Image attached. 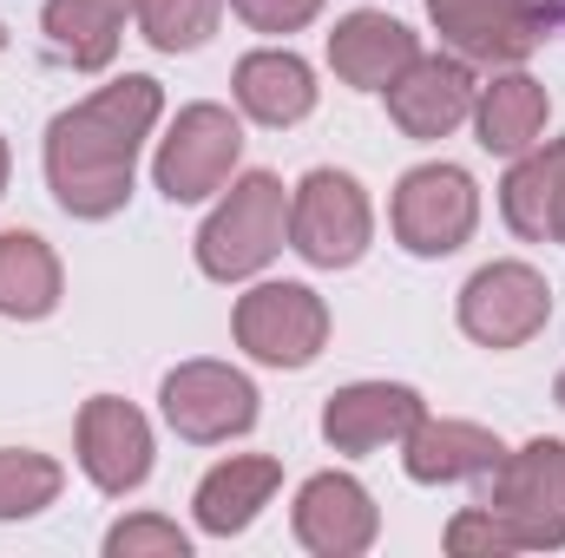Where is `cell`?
I'll return each instance as SVG.
<instances>
[{
  "instance_id": "6da1fadb",
  "label": "cell",
  "mask_w": 565,
  "mask_h": 558,
  "mask_svg": "<svg viewBox=\"0 0 565 558\" xmlns=\"http://www.w3.org/2000/svg\"><path fill=\"white\" fill-rule=\"evenodd\" d=\"M158 112H164V93L145 73H126V79L99 86L93 99L66 106L46 126V191H53V204L79 224L119 217L126 197H132V171H139V151L158 126Z\"/></svg>"
},
{
  "instance_id": "7a4b0ae2",
  "label": "cell",
  "mask_w": 565,
  "mask_h": 558,
  "mask_svg": "<svg viewBox=\"0 0 565 558\" xmlns=\"http://www.w3.org/2000/svg\"><path fill=\"white\" fill-rule=\"evenodd\" d=\"M289 244V191L277 171H244L231 178L224 204L204 217L198 230V270L211 282H250L257 270H270Z\"/></svg>"
},
{
  "instance_id": "3957f363",
  "label": "cell",
  "mask_w": 565,
  "mask_h": 558,
  "mask_svg": "<svg viewBox=\"0 0 565 558\" xmlns=\"http://www.w3.org/2000/svg\"><path fill=\"white\" fill-rule=\"evenodd\" d=\"M375 244V211L369 191L349 171L316 164L296 191H289V250L309 270H355Z\"/></svg>"
},
{
  "instance_id": "277c9868",
  "label": "cell",
  "mask_w": 565,
  "mask_h": 558,
  "mask_svg": "<svg viewBox=\"0 0 565 558\" xmlns=\"http://www.w3.org/2000/svg\"><path fill=\"white\" fill-rule=\"evenodd\" d=\"M487 513H500L520 539V552H559L565 546V447L526 440L487 473Z\"/></svg>"
},
{
  "instance_id": "5b68a950",
  "label": "cell",
  "mask_w": 565,
  "mask_h": 558,
  "mask_svg": "<svg viewBox=\"0 0 565 558\" xmlns=\"http://www.w3.org/2000/svg\"><path fill=\"white\" fill-rule=\"evenodd\" d=\"M237 158H244V126L231 119V106H184L171 119V132L158 139V158H151V178L171 204H204L217 197L231 178H237Z\"/></svg>"
},
{
  "instance_id": "8992f818",
  "label": "cell",
  "mask_w": 565,
  "mask_h": 558,
  "mask_svg": "<svg viewBox=\"0 0 565 558\" xmlns=\"http://www.w3.org/2000/svg\"><path fill=\"white\" fill-rule=\"evenodd\" d=\"M237 348L264 368H309L329 348V302L309 282H257L237 296Z\"/></svg>"
},
{
  "instance_id": "52a82bcc",
  "label": "cell",
  "mask_w": 565,
  "mask_h": 558,
  "mask_svg": "<svg viewBox=\"0 0 565 558\" xmlns=\"http://www.w3.org/2000/svg\"><path fill=\"white\" fill-rule=\"evenodd\" d=\"M388 224H395V244L408 257H427V264L454 257L473 237V224H480V184L460 164H415L395 184Z\"/></svg>"
},
{
  "instance_id": "ba28073f",
  "label": "cell",
  "mask_w": 565,
  "mask_h": 558,
  "mask_svg": "<svg viewBox=\"0 0 565 558\" xmlns=\"http://www.w3.org/2000/svg\"><path fill=\"white\" fill-rule=\"evenodd\" d=\"M460 335L480 348H526L553 322V289L533 264H487L460 282Z\"/></svg>"
},
{
  "instance_id": "9c48e42d",
  "label": "cell",
  "mask_w": 565,
  "mask_h": 558,
  "mask_svg": "<svg viewBox=\"0 0 565 558\" xmlns=\"http://www.w3.org/2000/svg\"><path fill=\"white\" fill-rule=\"evenodd\" d=\"M158 408H164L178 440L217 447V440H237L257 427V388L231 362H178L158 388Z\"/></svg>"
},
{
  "instance_id": "30bf717a",
  "label": "cell",
  "mask_w": 565,
  "mask_h": 558,
  "mask_svg": "<svg viewBox=\"0 0 565 558\" xmlns=\"http://www.w3.org/2000/svg\"><path fill=\"white\" fill-rule=\"evenodd\" d=\"M427 20L467 66H520L546 40L553 7L546 0H427Z\"/></svg>"
},
{
  "instance_id": "8fae6325",
  "label": "cell",
  "mask_w": 565,
  "mask_h": 558,
  "mask_svg": "<svg viewBox=\"0 0 565 558\" xmlns=\"http://www.w3.org/2000/svg\"><path fill=\"white\" fill-rule=\"evenodd\" d=\"M302 552L316 558H362L382 533V506L355 473H316L296 486V513H289Z\"/></svg>"
},
{
  "instance_id": "7c38bea8",
  "label": "cell",
  "mask_w": 565,
  "mask_h": 558,
  "mask_svg": "<svg viewBox=\"0 0 565 558\" xmlns=\"http://www.w3.org/2000/svg\"><path fill=\"white\" fill-rule=\"evenodd\" d=\"M151 420L119 401V395H93L79 408V473L106 493V500H126L151 480Z\"/></svg>"
},
{
  "instance_id": "4fadbf2b",
  "label": "cell",
  "mask_w": 565,
  "mask_h": 558,
  "mask_svg": "<svg viewBox=\"0 0 565 558\" xmlns=\"http://www.w3.org/2000/svg\"><path fill=\"white\" fill-rule=\"evenodd\" d=\"M427 415V401L408 382H349L322 401V440L349 460L362 453H382V447H402L415 433V420Z\"/></svg>"
},
{
  "instance_id": "5bb4252c",
  "label": "cell",
  "mask_w": 565,
  "mask_h": 558,
  "mask_svg": "<svg viewBox=\"0 0 565 558\" xmlns=\"http://www.w3.org/2000/svg\"><path fill=\"white\" fill-rule=\"evenodd\" d=\"M473 73H467V60L454 53H415V66L388 86V119L408 132V139H447L454 126H467L473 119Z\"/></svg>"
},
{
  "instance_id": "9a60e30c",
  "label": "cell",
  "mask_w": 565,
  "mask_h": 558,
  "mask_svg": "<svg viewBox=\"0 0 565 558\" xmlns=\"http://www.w3.org/2000/svg\"><path fill=\"white\" fill-rule=\"evenodd\" d=\"M415 53H422V40H415L395 13H375V7H355V13L335 20V33H329V66H335V79L355 86V93H388V86L415 66Z\"/></svg>"
},
{
  "instance_id": "2e32d148",
  "label": "cell",
  "mask_w": 565,
  "mask_h": 558,
  "mask_svg": "<svg viewBox=\"0 0 565 558\" xmlns=\"http://www.w3.org/2000/svg\"><path fill=\"white\" fill-rule=\"evenodd\" d=\"M507 460L500 433L493 427H473V420H434L422 415L415 433L402 440V466L415 486H460V480H487L493 466Z\"/></svg>"
},
{
  "instance_id": "e0dca14e",
  "label": "cell",
  "mask_w": 565,
  "mask_h": 558,
  "mask_svg": "<svg viewBox=\"0 0 565 558\" xmlns=\"http://www.w3.org/2000/svg\"><path fill=\"white\" fill-rule=\"evenodd\" d=\"M277 486H282V466L270 453H231V460H217V466L198 480V500H191L198 533H211V539L250 533L257 513L277 500Z\"/></svg>"
},
{
  "instance_id": "ac0fdd59",
  "label": "cell",
  "mask_w": 565,
  "mask_h": 558,
  "mask_svg": "<svg viewBox=\"0 0 565 558\" xmlns=\"http://www.w3.org/2000/svg\"><path fill=\"white\" fill-rule=\"evenodd\" d=\"M237 106H244V119H257V126H302L309 112H316V73H309V60L302 53H289V46H264V53H244L237 60Z\"/></svg>"
},
{
  "instance_id": "d6986e66",
  "label": "cell",
  "mask_w": 565,
  "mask_h": 558,
  "mask_svg": "<svg viewBox=\"0 0 565 558\" xmlns=\"http://www.w3.org/2000/svg\"><path fill=\"white\" fill-rule=\"evenodd\" d=\"M546 119H553V99L526 73H500L493 86L473 93V132H480V151H493V158L533 151L546 139Z\"/></svg>"
},
{
  "instance_id": "ffe728a7",
  "label": "cell",
  "mask_w": 565,
  "mask_h": 558,
  "mask_svg": "<svg viewBox=\"0 0 565 558\" xmlns=\"http://www.w3.org/2000/svg\"><path fill=\"white\" fill-rule=\"evenodd\" d=\"M559 191H565V139H540L533 151H520L513 171H507V184H500V217L513 224V237L553 244Z\"/></svg>"
},
{
  "instance_id": "44dd1931",
  "label": "cell",
  "mask_w": 565,
  "mask_h": 558,
  "mask_svg": "<svg viewBox=\"0 0 565 558\" xmlns=\"http://www.w3.org/2000/svg\"><path fill=\"white\" fill-rule=\"evenodd\" d=\"M66 270L46 237L33 230H0V315L7 322H46L60 309Z\"/></svg>"
},
{
  "instance_id": "7402d4cb",
  "label": "cell",
  "mask_w": 565,
  "mask_h": 558,
  "mask_svg": "<svg viewBox=\"0 0 565 558\" xmlns=\"http://www.w3.org/2000/svg\"><path fill=\"white\" fill-rule=\"evenodd\" d=\"M40 26H46V46H53L73 73H99V66H113L126 20H119L113 7H99V0H46V7H40Z\"/></svg>"
},
{
  "instance_id": "603a6c76",
  "label": "cell",
  "mask_w": 565,
  "mask_h": 558,
  "mask_svg": "<svg viewBox=\"0 0 565 558\" xmlns=\"http://www.w3.org/2000/svg\"><path fill=\"white\" fill-rule=\"evenodd\" d=\"M66 473L53 453H33V447H0V519H33L60 500Z\"/></svg>"
},
{
  "instance_id": "cb8c5ba5",
  "label": "cell",
  "mask_w": 565,
  "mask_h": 558,
  "mask_svg": "<svg viewBox=\"0 0 565 558\" xmlns=\"http://www.w3.org/2000/svg\"><path fill=\"white\" fill-rule=\"evenodd\" d=\"M217 13L224 0H139L132 20L158 53H198L211 33H217Z\"/></svg>"
},
{
  "instance_id": "d4e9b609",
  "label": "cell",
  "mask_w": 565,
  "mask_h": 558,
  "mask_svg": "<svg viewBox=\"0 0 565 558\" xmlns=\"http://www.w3.org/2000/svg\"><path fill=\"white\" fill-rule=\"evenodd\" d=\"M106 558H191V533L178 519L158 513H132L106 533Z\"/></svg>"
},
{
  "instance_id": "484cf974",
  "label": "cell",
  "mask_w": 565,
  "mask_h": 558,
  "mask_svg": "<svg viewBox=\"0 0 565 558\" xmlns=\"http://www.w3.org/2000/svg\"><path fill=\"white\" fill-rule=\"evenodd\" d=\"M447 552L454 558H507V552H520V539H513V526L500 513L467 506V513L447 519Z\"/></svg>"
},
{
  "instance_id": "4316f807",
  "label": "cell",
  "mask_w": 565,
  "mask_h": 558,
  "mask_svg": "<svg viewBox=\"0 0 565 558\" xmlns=\"http://www.w3.org/2000/svg\"><path fill=\"white\" fill-rule=\"evenodd\" d=\"M231 13L257 33H302L322 13V0H231Z\"/></svg>"
},
{
  "instance_id": "83f0119b",
  "label": "cell",
  "mask_w": 565,
  "mask_h": 558,
  "mask_svg": "<svg viewBox=\"0 0 565 558\" xmlns=\"http://www.w3.org/2000/svg\"><path fill=\"white\" fill-rule=\"evenodd\" d=\"M7 171H13V158H7V139H0V197H7Z\"/></svg>"
},
{
  "instance_id": "f1b7e54d",
  "label": "cell",
  "mask_w": 565,
  "mask_h": 558,
  "mask_svg": "<svg viewBox=\"0 0 565 558\" xmlns=\"http://www.w3.org/2000/svg\"><path fill=\"white\" fill-rule=\"evenodd\" d=\"M99 7H113V13H119V20H126V13H132V7H139V0H99Z\"/></svg>"
},
{
  "instance_id": "f546056e",
  "label": "cell",
  "mask_w": 565,
  "mask_h": 558,
  "mask_svg": "<svg viewBox=\"0 0 565 558\" xmlns=\"http://www.w3.org/2000/svg\"><path fill=\"white\" fill-rule=\"evenodd\" d=\"M553 244H565V191H559V224H553Z\"/></svg>"
},
{
  "instance_id": "4dcf8cb0",
  "label": "cell",
  "mask_w": 565,
  "mask_h": 558,
  "mask_svg": "<svg viewBox=\"0 0 565 558\" xmlns=\"http://www.w3.org/2000/svg\"><path fill=\"white\" fill-rule=\"evenodd\" d=\"M553 395H559V408H565V368H559V388H553Z\"/></svg>"
},
{
  "instance_id": "1f68e13d",
  "label": "cell",
  "mask_w": 565,
  "mask_h": 558,
  "mask_svg": "<svg viewBox=\"0 0 565 558\" xmlns=\"http://www.w3.org/2000/svg\"><path fill=\"white\" fill-rule=\"evenodd\" d=\"M0 53H7V26H0Z\"/></svg>"
}]
</instances>
